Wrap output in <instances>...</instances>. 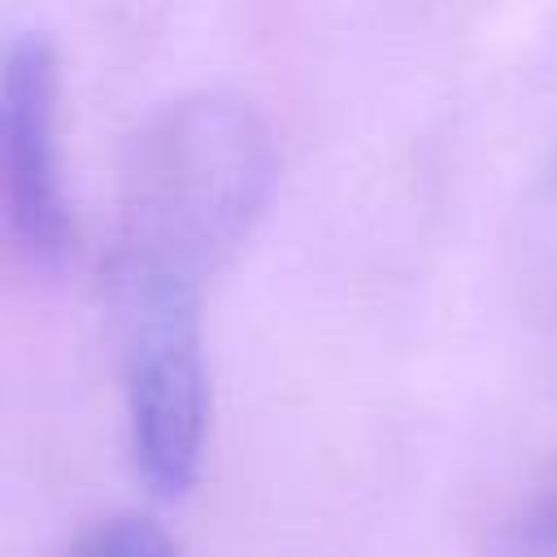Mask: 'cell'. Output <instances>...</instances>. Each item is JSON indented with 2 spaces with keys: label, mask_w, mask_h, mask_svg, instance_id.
I'll return each instance as SVG.
<instances>
[{
  "label": "cell",
  "mask_w": 557,
  "mask_h": 557,
  "mask_svg": "<svg viewBox=\"0 0 557 557\" xmlns=\"http://www.w3.org/2000/svg\"><path fill=\"white\" fill-rule=\"evenodd\" d=\"M205 278L209 270L148 244L113 235L104 248V305L117 344L126 440L152 496H183L205 461Z\"/></svg>",
  "instance_id": "1"
},
{
  "label": "cell",
  "mask_w": 557,
  "mask_h": 557,
  "mask_svg": "<svg viewBox=\"0 0 557 557\" xmlns=\"http://www.w3.org/2000/svg\"><path fill=\"white\" fill-rule=\"evenodd\" d=\"M265 191L270 144L261 122L231 100H183L135 139L113 235L218 270L244 244Z\"/></svg>",
  "instance_id": "2"
},
{
  "label": "cell",
  "mask_w": 557,
  "mask_h": 557,
  "mask_svg": "<svg viewBox=\"0 0 557 557\" xmlns=\"http://www.w3.org/2000/svg\"><path fill=\"white\" fill-rule=\"evenodd\" d=\"M57 122L61 61L39 30H22L0 57V218L35 270H57L74 248Z\"/></svg>",
  "instance_id": "3"
},
{
  "label": "cell",
  "mask_w": 557,
  "mask_h": 557,
  "mask_svg": "<svg viewBox=\"0 0 557 557\" xmlns=\"http://www.w3.org/2000/svg\"><path fill=\"white\" fill-rule=\"evenodd\" d=\"M65 557H183V553L152 518L122 513V518L91 527Z\"/></svg>",
  "instance_id": "4"
}]
</instances>
